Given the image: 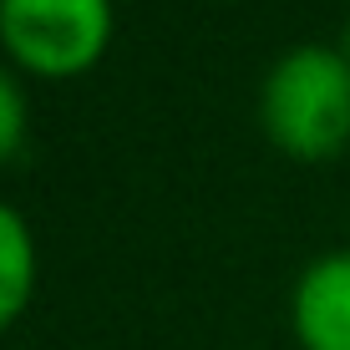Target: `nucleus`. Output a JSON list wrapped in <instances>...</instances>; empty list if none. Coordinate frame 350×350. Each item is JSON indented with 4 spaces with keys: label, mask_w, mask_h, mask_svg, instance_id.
<instances>
[{
    "label": "nucleus",
    "mask_w": 350,
    "mask_h": 350,
    "mask_svg": "<svg viewBox=\"0 0 350 350\" xmlns=\"http://www.w3.org/2000/svg\"><path fill=\"white\" fill-rule=\"evenodd\" d=\"M259 122L269 142L299 163H325L350 148V62L340 46H289L264 71Z\"/></svg>",
    "instance_id": "1"
},
{
    "label": "nucleus",
    "mask_w": 350,
    "mask_h": 350,
    "mask_svg": "<svg viewBox=\"0 0 350 350\" xmlns=\"http://www.w3.org/2000/svg\"><path fill=\"white\" fill-rule=\"evenodd\" d=\"M112 31V0H0V51L26 77H87L107 56Z\"/></svg>",
    "instance_id": "2"
},
{
    "label": "nucleus",
    "mask_w": 350,
    "mask_h": 350,
    "mask_svg": "<svg viewBox=\"0 0 350 350\" xmlns=\"http://www.w3.org/2000/svg\"><path fill=\"white\" fill-rule=\"evenodd\" d=\"M289 330L305 350H350V249H330L299 269Z\"/></svg>",
    "instance_id": "3"
},
{
    "label": "nucleus",
    "mask_w": 350,
    "mask_h": 350,
    "mask_svg": "<svg viewBox=\"0 0 350 350\" xmlns=\"http://www.w3.org/2000/svg\"><path fill=\"white\" fill-rule=\"evenodd\" d=\"M36 269H41V259H36V234L26 213L0 198V330H10L26 315L36 295Z\"/></svg>",
    "instance_id": "4"
},
{
    "label": "nucleus",
    "mask_w": 350,
    "mask_h": 350,
    "mask_svg": "<svg viewBox=\"0 0 350 350\" xmlns=\"http://www.w3.org/2000/svg\"><path fill=\"white\" fill-rule=\"evenodd\" d=\"M26 127H31V96L26 81L10 62H0V167L26 148Z\"/></svg>",
    "instance_id": "5"
},
{
    "label": "nucleus",
    "mask_w": 350,
    "mask_h": 350,
    "mask_svg": "<svg viewBox=\"0 0 350 350\" xmlns=\"http://www.w3.org/2000/svg\"><path fill=\"white\" fill-rule=\"evenodd\" d=\"M340 51H345V62H350V16H345V31H340Z\"/></svg>",
    "instance_id": "6"
}]
</instances>
